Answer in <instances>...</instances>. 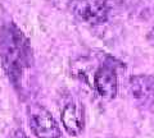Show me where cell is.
<instances>
[{
  "mask_svg": "<svg viewBox=\"0 0 154 138\" xmlns=\"http://www.w3.org/2000/svg\"><path fill=\"white\" fill-rule=\"evenodd\" d=\"M0 59L9 81L18 86L31 65L32 50L30 40L13 22L7 23L0 32Z\"/></svg>",
  "mask_w": 154,
  "mask_h": 138,
  "instance_id": "1",
  "label": "cell"
},
{
  "mask_svg": "<svg viewBox=\"0 0 154 138\" xmlns=\"http://www.w3.org/2000/svg\"><path fill=\"white\" fill-rule=\"evenodd\" d=\"M69 8L77 19L89 25H103L108 21L107 0H72Z\"/></svg>",
  "mask_w": 154,
  "mask_h": 138,
  "instance_id": "2",
  "label": "cell"
},
{
  "mask_svg": "<svg viewBox=\"0 0 154 138\" xmlns=\"http://www.w3.org/2000/svg\"><path fill=\"white\" fill-rule=\"evenodd\" d=\"M28 111V124L36 138H60L59 125L44 106L32 105Z\"/></svg>",
  "mask_w": 154,
  "mask_h": 138,
  "instance_id": "3",
  "label": "cell"
},
{
  "mask_svg": "<svg viewBox=\"0 0 154 138\" xmlns=\"http://www.w3.org/2000/svg\"><path fill=\"white\" fill-rule=\"evenodd\" d=\"M94 87L100 96L107 100H112L117 95L118 79L116 64L112 58H108L103 65H100L94 74Z\"/></svg>",
  "mask_w": 154,
  "mask_h": 138,
  "instance_id": "4",
  "label": "cell"
},
{
  "mask_svg": "<svg viewBox=\"0 0 154 138\" xmlns=\"http://www.w3.org/2000/svg\"><path fill=\"white\" fill-rule=\"evenodd\" d=\"M62 124L69 136H80L85 127L84 106L80 102H68L62 110Z\"/></svg>",
  "mask_w": 154,
  "mask_h": 138,
  "instance_id": "5",
  "label": "cell"
},
{
  "mask_svg": "<svg viewBox=\"0 0 154 138\" xmlns=\"http://www.w3.org/2000/svg\"><path fill=\"white\" fill-rule=\"evenodd\" d=\"M130 92L144 105L154 104V77L146 74L135 75L130 79Z\"/></svg>",
  "mask_w": 154,
  "mask_h": 138,
  "instance_id": "6",
  "label": "cell"
},
{
  "mask_svg": "<svg viewBox=\"0 0 154 138\" xmlns=\"http://www.w3.org/2000/svg\"><path fill=\"white\" fill-rule=\"evenodd\" d=\"M152 35L154 36V28H153V31H152Z\"/></svg>",
  "mask_w": 154,
  "mask_h": 138,
  "instance_id": "7",
  "label": "cell"
}]
</instances>
